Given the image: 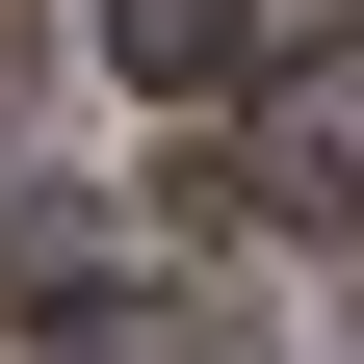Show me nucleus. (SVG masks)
I'll use <instances>...</instances> for the list:
<instances>
[{
  "mask_svg": "<svg viewBox=\"0 0 364 364\" xmlns=\"http://www.w3.org/2000/svg\"><path fill=\"white\" fill-rule=\"evenodd\" d=\"M235 156H260V208H287V235H364V26H338V53H260Z\"/></svg>",
  "mask_w": 364,
  "mask_h": 364,
  "instance_id": "1",
  "label": "nucleus"
},
{
  "mask_svg": "<svg viewBox=\"0 0 364 364\" xmlns=\"http://www.w3.org/2000/svg\"><path fill=\"white\" fill-rule=\"evenodd\" d=\"M105 53L156 105H260V0H105Z\"/></svg>",
  "mask_w": 364,
  "mask_h": 364,
  "instance_id": "2",
  "label": "nucleus"
}]
</instances>
